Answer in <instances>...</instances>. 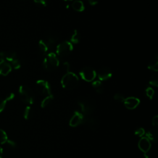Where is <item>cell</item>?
Here are the masks:
<instances>
[{
  "mask_svg": "<svg viewBox=\"0 0 158 158\" xmlns=\"http://www.w3.org/2000/svg\"><path fill=\"white\" fill-rule=\"evenodd\" d=\"M36 89L38 93L43 96L51 94V86L49 82L44 80H39L36 82Z\"/></svg>",
  "mask_w": 158,
  "mask_h": 158,
  "instance_id": "8992f818",
  "label": "cell"
},
{
  "mask_svg": "<svg viewBox=\"0 0 158 158\" xmlns=\"http://www.w3.org/2000/svg\"><path fill=\"white\" fill-rule=\"evenodd\" d=\"M33 115V110L30 106H27L24 110L23 117L25 119H30Z\"/></svg>",
  "mask_w": 158,
  "mask_h": 158,
  "instance_id": "7402d4cb",
  "label": "cell"
},
{
  "mask_svg": "<svg viewBox=\"0 0 158 158\" xmlns=\"http://www.w3.org/2000/svg\"><path fill=\"white\" fill-rule=\"evenodd\" d=\"M135 135H138V136H142L144 135V130L142 128H139L135 131Z\"/></svg>",
  "mask_w": 158,
  "mask_h": 158,
  "instance_id": "1f68e13d",
  "label": "cell"
},
{
  "mask_svg": "<svg viewBox=\"0 0 158 158\" xmlns=\"http://www.w3.org/2000/svg\"><path fill=\"white\" fill-rule=\"evenodd\" d=\"M82 123L86 125V127H88V128L93 130L97 129L99 125V120L97 118L93 117L91 115L84 116Z\"/></svg>",
  "mask_w": 158,
  "mask_h": 158,
  "instance_id": "ba28073f",
  "label": "cell"
},
{
  "mask_svg": "<svg viewBox=\"0 0 158 158\" xmlns=\"http://www.w3.org/2000/svg\"><path fill=\"white\" fill-rule=\"evenodd\" d=\"M14 96H15L14 94L12 93H9V94H8L5 97V98L6 99L7 101H9L13 99L14 98Z\"/></svg>",
  "mask_w": 158,
  "mask_h": 158,
  "instance_id": "e575fe53",
  "label": "cell"
},
{
  "mask_svg": "<svg viewBox=\"0 0 158 158\" xmlns=\"http://www.w3.org/2000/svg\"><path fill=\"white\" fill-rule=\"evenodd\" d=\"M98 1H99V0H88V2H89V3L90 5H91V6H94V5H96V4H98Z\"/></svg>",
  "mask_w": 158,
  "mask_h": 158,
  "instance_id": "d590c367",
  "label": "cell"
},
{
  "mask_svg": "<svg viewBox=\"0 0 158 158\" xmlns=\"http://www.w3.org/2000/svg\"><path fill=\"white\" fill-rule=\"evenodd\" d=\"M112 76V71L108 67H102L98 71V77L100 81H105L110 78Z\"/></svg>",
  "mask_w": 158,
  "mask_h": 158,
  "instance_id": "9c48e42d",
  "label": "cell"
},
{
  "mask_svg": "<svg viewBox=\"0 0 158 158\" xmlns=\"http://www.w3.org/2000/svg\"><path fill=\"white\" fill-rule=\"evenodd\" d=\"M12 68L13 67L14 69H19L20 68V66H21V64H20V62L19 61V60L17 58L15 59V60H14L13 61H12L10 63Z\"/></svg>",
  "mask_w": 158,
  "mask_h": 158,
  "instance_id": "484cf974",
  "label": "cell"
},
{
  "mask_svg": "<svg viewBox=\"0 0 158 158\" xmlns=\"http://www.w3.org/2000/svg\"><path fill=\"white\" fill-rule=\"evenodd\" d=\"M146 94L150 99H152L154 94V90L152 88L149 86L146 89Z\"/></svg>",
  "mask_w": 158,
  "mask_h": 158,
  "instance_id": "4316f807",
  "label": "cell"
},
{
  "mask_svg": "<svg viewBox=\"0 0 158 158\" xmlns=\"http://www.w3.org/2000/svg\"><path fill=\"white\" fill-rule=\"evenodd\" d=\"M38 47L40 52L43 54H45L48 51V47L46 44L44 43L43 40H40L38 42Z\"/></svg>",
  "mask_w": 158,
  "mask_h": 158,
  "instance_id": "44dd1931",
  "label": "cell"
},
{
  "mask_svg": "<svg viewBox=\"0 0 158 158\" xmlns=\"http://www.w3.org/2000/svg\"><path fill=\"white\" fill-rule=\"evenodd\" d=\"M7 102V101L5 98L0 97V113L4 109Z\"/></svg>",
  "mask_w": 158,
  "mask_h": 158,
  "instance_id": "f1b7e54d",
  "label": "cell"
},
{
  "mask_svg": "<svg viewBox=\"0 0 158 158\" xmlns=\"http://www.w3.org/2000/svg\"><path fill=\"white\" fill-rule=\"evenodd\" d=\"M139 99L135 97H128L125 98L123 101L125 106L128 109H135L139 104Z\"/></svg>",
  "mask_w": 158,
  "mask_h": 158,
  "instance_id": "8fae6325",
  "label": "cell"
},
{
  "mask_svg": "<svg viewBox=\"0 0 158 158\" xmlns=\"http://www.w3.org/2000/svg\"><path fill=\"white\" fill-rule=\"evenodd\" d=\"M59 65V60L56 54L50 52L47 54L43 60V66L48 71L56 70Z\"/></svg>",
  "mask_w": 158,
  "mask_h": 158,
  "instance_id": "277c9868",
  "label": "cell"
},
{
  "mask_svg": "<svg viewBox=\"0 0 158 158\" xmlns=\"http://www.w3.org/2000/svg\"><path fill=\"white\" fill-rule=\"evenodd\" d=\"M17 53L14 51H1L0 52V60H6L9 64L17 59Z\"/></svg>",
  "mask_w": 158,
  "mask_h": 158,
  "instance_id": "30bf717a",
  "label": "cell"
},
{
  "mask_svg": "<svg viewBox=\"0 0 158 158\" xmlns=\"http://www.w3.org/2000/svg\"><path fill=\"white\" fill-rule=\"evenodd\" d=\"M92 86L98 93L101 94L104 92V86L102 85V82L100 80H96V81H93Z\"/></svg>",
  "mask_w": 158,
  "mask_h": 158,
  "instance_id": "ffe728a7",
  "label": "cell"
},
{
  "mask_svg": "<svg viewBox=\"0 0 158 158\" xmlns=\"http://www.w3.org/2000/svg\"><path fill=\"white\" fill-rule=\"evenodd\" d=\"M78 104L80 109V113L84 116L91 115L95 110L94 101L88 98H81L78 100Z\"/></svg>",
  "mask_w": 158,
  "mask_h": 158,
  "instance_id": "7a4b0ae2",
  "label": "cell"
},
{
  "mask_svg": "<svg viewBox=\"0 0 158 158\" xmlns=\"http://www.w3.org/2000/svg\"><path fill=\"white\" fill-rule=\"evenodd\" d=\"M78 82L79 78L78 76L72 72L65 73L60 80L62 86L68 90H72L75 88L78 85Z\"/></svg>",
  "mask_w": 158,
  "mask_h": 158,
  "instance_id": "6da1fadb",
  "label": "cell"
},
{
  "mask_svg": "<svg viewBox=\"0 0 158 158\" xmlns=\"http://www.w3.org/2000/svg\"><path fill=\"white\" fill-rule=\"evenodd\" d=\"M33 1L36 4H39L42 6H44V7L46 6V5H47L46 0H33Z\"/></svg>",
  "mask_w": 158,
  "mask_h": 158,
  "instance_id": "d6a6232c",
  "label": "cell"
},
{
  "mask_svg": "<svg viewBox=\"0 0 158 158\" xmlns=\"http://www.w3.org/2000/svg\"><path fill=\"white\" fill-rule=\"evenodd\" d=\"M12 70L10 64L6 60H0V75L7 76Z\"/></svg>",
  "mask_w": 158,
  "mask_h": 158,
  "instance_id": "5bb4252c",
  "label": "cell"
},
{
  "mask_svg": "<svg viewBox=\"0 0 158 158\" xmlns=\"http://www.w3.org/2000/svg\"><path fill=\"white\" fill-rule=\"evenodd\" d=\"M151 146V142L146 137H142L138 141V147L144 153H147L149 151Z\"/></svg>",
  "mask_w": 158,
  "mask_h": 158,
  "instance_id": "7c38bea8",
  "label": "cell"
},
{
  "mask_svg": "<svg viewBox=\"0 0 158 158\" xmlns=\"http://www.w3.org/2000/svg\"><path fill=\"white\" fill-rule=\"evenodd\" d=\"M152 123L154 127H157L158 126V116L157 115H156L152 118Z\"/></svg>",
  "mask_w": 158,
  "mask_h": 158,
  "instance_id": "836d02e7",
  "label": "cell"
},
{
  "mask_svg": "<svg viewBox=\"0 0 158 158\" xmlns=\"http://www.w3.org/2000/svg\"><path fill=\"white\" fill-rule=\"evenodd\" d=\"M6 133L2 129H0V144H5L7 140Z\"/></svg>",
  "mask_w": 158,
  "mask_h": 158,
  "instance_id": "d4e9b609",
  "label": "cell"
},
{
  "mask_svg": "<svg viewBox=\"0 0 158 158\" xmlns=\"http://www.w3.org/2000/svg\"><path fill=\"white\" fill-rule=\"evenodd\" d=\"M64 1H72V0H64Z\"/></svg>",
  "mask_w": 158,
  "mask_h": 158,
  "instance_id": "74e56055",
  "label": "cell"
},
{
  "mask_svg": "<svg viewBox=\"0 0 158 158\" xmlns=\"http://www.w3.org/2000/svg\"><path fill=\"white\" fill-rule=\"evenodd\" d=\"M6 145H7L9 148H11V149H14V148H15V147H16V146H17L15 142L14 141H12V140H10V139H7V141L6 142Z\"/></svg>",
  "mask_w": 158,
  "mask_h": 158,
  "instance_id": "f546056e",
  "label": "cell"
},
{
  "mask_svg": "<svg viewBox=\"0 0 158 158\" xmlns=\"http://www.w3.org/2000/svg\"><path fill=\"white\" fill-rule=\"evenodd\" d=\"M62 69L64 71H65V73L69 72V69H70V64L67 62H65L62 64Z\"/></svg>",
  "mask_w": 158,
  "mask_h": 158,
  "instance_id": "4dcf8cb0",
  "label": "cell"
},
{
  "mask_svg": "<svg viewBox=\"0 0 158 158\" xmlns=\"http://www.w3.org/2000/svg\"><path fill=\"white\" fill-rule=\"evenodd\" d=\"M53 98H53L52 94H50V95L46 96L41 101V107L44 108V107H46V106H48L51 102Z\"/></svg>",
  "mask_w": 158,
  "mask_h": 158,
  "instance_id": "603a6c76",
  "label": "cell"
},
{
  "mask_svg": "<svg viewBox=\"0 0 158 158\" xmlns=\"http://www.w3.org/2000/svg\"><path fill=\"white\" fill-rule=\"evenodd\" d=\"M81 78L87 82L93 81L96 77V71L91 67H84L80 72Z\"/></svg>",
  "mask_w": 158,
  "mask_h": 158,
  "instance_id": "52a82bcc",
  "label": "cell"
},
{
  "mask_svg": "<svg viewBox=\"0 0 158 158\" xmlns=\"http://www.w3.org/2000/svg\"><path fill=\"white\" fill-rule=\"evenodd\" d=\"M21 101L27 104H32L34 102V94L32 90L27 85H20L19 88Z\"/></svg>",
  "mask_w": 158,
  "mask_h": 158,
  "instance_id": "3957f363",
  "label": "cell"
},
{
  "mask_svg": "<svg viewBox=\"0 0 158 158\" xmlns=\"http://www.w3.org/2000/svg\"><path fill=\"white\" fill-rule=\"evenodd\" d=\"M57 37L56 35L49 34V35H48L46 36V39L43 40V41H44V43L46 44V45L48 46V47L49 48V46H51L55 44V43L57 41Z\"/></svg>",
  "mask_w": 158,
  "mask_h": 158,
  "instance_id": "d6986e66",
  "label": "cell"
},
{
  "mask_svg": "<svg viewBox=\"0 0 158 158\" xmlns=\"http://www.w3.org/2000/svg\"><path fill=\"white\" fill-rule=\"evenodd\" d=\"M73 49V44L70 41H65L59 43L56 46V52L59 56L65 57L72 52Z\"/></svg>",
  "mask_w": 158,
  "mask_h": 158,
  "instance_id": "5b68a950",
  "label": "cell"
},
{
  "mask_svg": "<svg viewBox=\"0 0 158 158\" xmlns=\"http://www.w3.org/2000/svg\"><path fill=\"white\" fill-rule=\"evenodd\" d=\"M83 115L81 114L80 112H75L70 120V125L72 127H77L78 125L82 123L83 120Z\"/></svg>",
  "mask_w": 158,
  "mask_h": 158,
  "instance_id": "4fadbf2b",
  "label": "cell"
},
{
  "mask_svg": "<svg viewBox=\"0 0 158 158\" xmlns=\"http://www.w3.org/2000/svg\"><path fill=\"white\" fill-rule=\"evenodd\" d=\"M149 83L152 86L157 87V86H158V76H157V73H154L151 77V78L149 79Z\"/></svg>",
  "mask_w": 158,
  "mask_h": 158,
  "instance_id": "cb8c5ba5",
  "label": "cell"
},
{
  "mask_svg": "<svg viewBox=\"0 0 158 158\" xmlns=\"http://www.w3.org/2000/svg\"><path fill=\"white\" fill-rule=\"evenodd\" d=\"M114 98L115 99V100L118 101V102H123L125 99V98L124 97V96L123 94H122L121 93H116L114 96Z\"/></svg>",
  "mask_w": 158,
  "mask_h": 158,
  "instance_id": "83f0119b",
  "label": "cell"
},
{
  "mask_svg": "<svg viewBox=\"0 0 158 158\" xmlns=\"http://www.w3.org/2000/svg\"><path fill=\"white\" fill-rule=\"evenodd\" d=\"M146 138H148L149 141L156 142L158 138V131L157 128H152L146 133Z\"/></svg>",
  "mask_w": 158,
  "mask_h": 158,
  "instance_id": "2e32d148",
  "label": "cell"
},
{
  "mask_svg": "<svg viewBox=\"0 0 158 158\" xmlns=\"http://www.w3.org/2000/svg\"><path fill=\"white\" fill-rule=\"evenodd\" d=\"M72 7L77 12H82L85 10V6L80 0H75L72 4Z\"/></svg>",
  "mask_w": 158,
  "mask_h": 158,
  "instance_id": "e0dca14e",
  "label": "cell"
},
{
  "mask_svg": "<svg viewBox=\"0 0 158 158\" xmlns=\"http://www.w3.org/2000/svg\"><path fill=\"white\" fill-rule=\"evenodd\" d=\"M80 32L78 31V30L75 29L73 31V33L71 35L70 39V42L72 44H77L80 42Z\"/></svg>",
  "mask_w": 158,
  "mask_h": 158,
  "instance_id": "ac0fdd59",
  "label": "cell"
},
{
  "mask_svg": "<svg viewBox=\"0 0 158 158\" xmlns=\"http://www.w3.org/2000/svg\"><path fill=\"white\" fill-rule=\"evenodd\" d=\"M3 156V149L0 146V158H2Z\"/></svg>",
  "mask_w": 158,
  "mask_h": 158,
  "instance_id": "8d00e7d4",
  "label": "cell"
},
{
  "mask_svg": "<svg viewBox=\"0 0 158 158\" xmlns=\"http://www.w3.org/2000/svg\"><path fill=\"white\" fill-rule=\"evenodd\" d=\"M148 68L154 72H157L158 70V55L156 54L155 56L151 59L148 65Z\"/></svg>",
  "mask_w": 158,
  "mask_h": 158,
  "instance_id": "9a60e30c",
  "label": "cell"
}]
</instances>
